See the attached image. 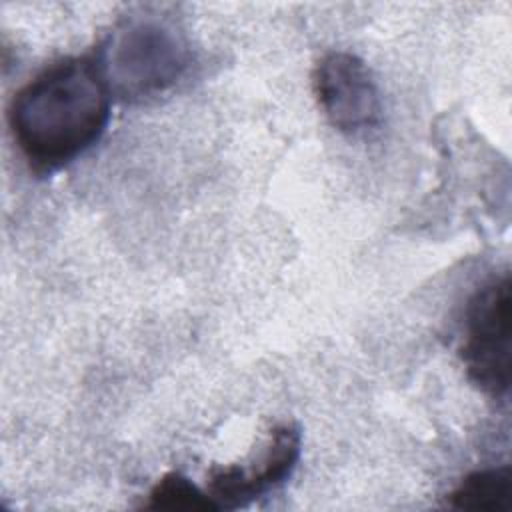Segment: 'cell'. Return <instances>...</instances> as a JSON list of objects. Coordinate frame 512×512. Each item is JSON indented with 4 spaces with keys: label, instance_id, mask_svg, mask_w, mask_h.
I'll use <instances>...</instances> for the list:
<instances>
[{
    "label": "cell",
    "instance_id": "obj_1",
    "mask_svg": "<svg viewBox=\"0 0 512 512\" xmlns=\"http://www.w3.org/2000/svg\"><path fill=\"white\" fill-rule=\"evenodd\" d=\"M112 92L96 56L62 58L10 100L8 128L36 174L62 170L106 132Z\"/></svg>",
    "mask_w": 512,
    "mask_h": 512
},
{
    "label": "cell",
    "instance_id": "obj_2",
    "mask_svg": "<svg viewBox=\"0 0 512 512\" xmlns=\"http://www.w3.org/2000/svg\"><path fill=\"white\" fill-rule=\"evenodd\" d=\"M112 94L146 100L172 88L190 64L182 30L154 12L122 20L96 56Z\"/></svg>",
    "mask_w": 512,
    "mask_h": 512
},
{
    "label": "cell",
    "instance_id": "obj_3",
    "mask_svg": "<svg viewBox=\"0 0 512 512\" xmlns=\"http://www.w3.org/2000/svg\"><path fill=\"white\" fill-rule=\"evenodd\" d=\"M510 276L484 282L468 300L462 362L474 386L490 398H504L510 388Z\"/></svg>",
    "mask_w": 512,
    "mask_h": 512
},
{
    "label": "cell",
    "instance_id": "obj_4",
    "mask_svg": "<svg viewBox=\"0 0 512 512\" xmlns=\"http://www.w3.org/2000/svg\"><path fill=\"white\" fill-rule=\"evenodd\" d=\"M314 94L328 122L344 134H362L382 118V100L370 68L352 52L324 54L312 74Z\"/></svg>",
    "mask_w": 512,
    "mask_h": 512
},
{
    "label": "cell",
    "instance_id": "obj_5",
    "mask_svg": "<svg viewBox=\"0 0 512 512\" xmlns=\"http://www.w3.org/2000/svg\"><path fill=\"white\" fill-rule=\"evenodd\" d=\"M300 444L302 438L296 424L276 426L254 466L212 468L206 492L218 508L248 506L290 478L300 458Z\"/></svg>",
    "mask_w": 512,
    "mask_h": 512
},
{
    "label": "cell",
    "instance_id": "obj_6",
    "mask_svg": "<svg viewBox=\"0 0 512 512\" xmlns=\"http://www.w3.org/2000/svg\"><path fill=\"white\" fill-rule=\"evenodd\" d=\"M512 472L510 466L484 468L468 474L448 496L454 508L502 512L510 506Z\"/></svg>",
    "mask_w": 512,
    "mask_h": 512
},
{
    "label": "cell",
    "instance_id": "obj_7",
    "mask_svg": "<svg viewBox=\"0 0 512 512\" xmlns=\"http://www.w3.org/2000/svg\"><path fill=\"white\" fill-rule=\"evenodd\" d=\"M148 508L154 510H220L206 490H200L180 472L164 474L148 494Z\"/></svg>",
    "mask_w": 512,
    "mask_h": 512
}]
</instances>
